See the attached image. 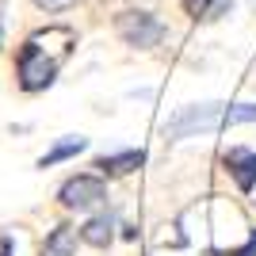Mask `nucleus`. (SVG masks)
Returning a JSON list of instances; mask_svg holds the SVG:
<instances>
[{
    "instance_id": "obj_11",
    "label": "nucleus",
    "mask_w": 256,
    "mask_h": 256,
    "mask_svg": "<svg viewBox=\"0 0 256 256\" xmlns=\"http://www.w3.org/2000/svg\"><path fill=\"white\" fill-rule=\"evenodd\" d=\"M210 256H256V230L248 234V245H241V248H230V252H210Z\"/></svg>"
},
{
    "instance_id": "obj_6",
    "label": "nucleus",
    "mask_w": 256,
    "mask_h": 256,
    "mask_svg": "<svg viewBox=\"0 0 256 256\" xmlns=\"http://www.w3.org/2000/svg\"><path fill=\"white\" fill-rule=\"evenodd\" d=\"M80 241L92 248H107L115 241V218L111 214H92L84 226H80Z\"/></svg>"
},
{
    "instance_id": "obj_3",
    "label": "nucleus",
    "mask_w": 256,
    "mask_h": 256,
    "mask_svg": "<svg viewBox=\"0 0 256 256\" xmlns=\"http://www.w3.org/2000/svg\"><path fill=\"white\" fill-rule=\"evenodd\" d=\"M115 34L126 46H134V50H153V46L164 42L168 27H164L153 12H122L115 20Z\"/></svg>"
},
{
    "instance_id": "obj_10",
    "label": "nucleus",
    "mask_w": 256,
    "mask_h": 256,
    "mask_svg": "<svg viewBox=\"0 0 256 256\" xmlns=\"http://www.w3.org/2000/svg\"><path fill=\"white\" fill-rule=\"evenodd\" d=\"M88 146V138H65L62 146H54L50 153H42L38 157V168H50V164H58V160H69V157H76V153Z\"/></svg>"
},
{
    "instance_id": "obj_14",
    "label": "nucleus",
    "mask_w": 256,
    "mask_h": 256,
    "mask_svg": "<svg viewBox=\"0 0 256 256\" xmlns=\"http://www.w3.org/2000/svg\"><path fill=\"white\" fill-rule=\"evenodd\" d=\"M0 50H4V23H0Z\"/></svg>"
},
{
    "instance_id": "obj_15",
    "label": "nucleus",
    "mask_w": 256,
    "mask_h": 256,
    "mask_svg": "<svg viewBox=\"0 0 256 256\" xmlns=\"http://www.w3.org/2000/svg\"><path fill=\"white\" fill-rule=\"evenodd\" d=\"M252 8H256V0H252Z\"/></svg>"
},
{
    "instance_id": "obj_8",
    "label": "nucleus",
    "mask_w": 256,
    "mask_h": 256,
    "mask_svg": "<svg viewBox=\"0 0 256 256\" xmlns=\"http://www.w3.org/2000/svg\"><path fill=\"white\" fill-rule=\"evenodd\" d=\"M180 8L192 16L195 23H210V20H222L234 12V0H180Z\"/></svg>"
},
{
    "instance_id": "obj_12",
    "label": "nucleus",
    "mask_w": 256,
    "mask_h": 256,
    "mask_svg": "<svg viewBox=\"0 0 256 256\" xmlns=\"http://www.w3.org/2000/svg\"><path fill=\"white\" fill-rule=\"evenodd\" d=\"M42 12H65V8H73L76 0H34Z\"/></svg>"
},
{
    "instance_id": "obj_4",
    "label": "nucleus",
    "mask_w": 256,
    "mask_h": 256,
    "mask_svg": "<svg viewBox=\"0 0 256 256\" xmlns=\"http://www.w3.org/2000/svg\"><path fill=\"white\" fill-rule=\"evenodd\" d=\"M62 206L69 210H96V206L107 203V184L104 176H92V172H80V176H69L58 192Z\"/></svg>"
},
{
    "instance_id": "obj_13",
    "label": "nucleus",
    "mask_w": 256,
    "mask_h": 256,
    "mask_svg": "<svg viewBox=\"0 0 256 256\" xmlns=\"http://www.w3.org/2000/svg\"><path fill=\"white\" fill-rule=\"evenodd\" d=\"M0 256H12V237H4V241H0Z\"/></svg>"
},
{
    "instance_id": "obj_5",
    "label": "nucleus",
    "mask_w": 256,
    "mask_h": 256,
    "mask_svg": "<svg viewBox=\"0 0 256 256\" xmlns=\"http://www.w3.org/2000/svg\"><path fill=\"white\" fill-rule=\"evenodd\" d=\"M222 164H226V172L234 176V184L241 188V192H252V188H256V153L252 150L234 146V150H226Z\"/></svg>"
},
{
    "instance_id": "obj_9",
    "label": "nucleus",
    "mask_w": 256,
    "mask_h": 256,
    "mask_svg": "<svg viewBox=\"0 0 256 256\" xmlns=\"http://www.w3.org/2000/svg\"><path fill=\"white\" fill-rule=\"evenodd\" d=\"M76 252V230L73 226H54L42 241V252L38 256H73Z\"/></svg>"
},
{
    "instance_id": "obj_2",
    "label": "nucleus",
    "mask_w": 256,
    "mask_h": 256,
    "mask_svg": "<svg viewBox=\"0 0 256 256\" xmlns=\"http://www.w3.org/2000/svg\"><path fill=\"white\" fill-rule=\"evenodd\" d=\"M237 122H256V104H192V107H180L164 122V134L172 142H184V138H195V134H214L222 126H237Z\"/></svg>"
},
{
    "instance_id": "obj_1",
    "label": "nucleus",
    "mask_w": 256,
    "mask_h": 256,
    "mask_svg": "<svg viewBox=\"0 0 256 256\" xmlns=\"http://www.w3.org/2000/svg\"><path fill=\"white\" fill-rule=\"evenodd\" d=\"M73 46H76V34L65 23H50V27H38L34 34H27L20 46V58H16L20 88L23 92H46L58 80L62 65L69 62Z\"/></svg>"
},
{
    "instance_id": "obj_7",
    "label": "nucleus",
    "mask_w": 256,
    "mask_h": 256,
    "mask_svg": "<svg viewBox=\"0 0 256 256\" xmlns=\"http://www.w3.org/2000/svg\"><path fill=\"white\" fill-rule=\"evenodd\" d=\"M146 164V153L142 150H122V153H107V157L96 160V168L104 172V176H126V172L142 168Z\"/></svg>"
}]
</instances>
